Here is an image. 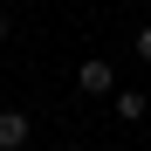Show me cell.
I'll return each mask as SVG.
<instances>
[{
    "label": "cell",
    "mask_w": 151,
    "mask_h": 151,
    "mask_svg": "<svg viewBox=\"0 0 151 151\" xmlns=\"http://www.w3.org/2000/svg\"><path fill=\"white\" fill-rule=\"evenodd\" d=\"M76 89H83V96H117V69H110L103 55L76 62Z\"/></svg>",
    "instance_id": "6da1fadb"
},
{
    "label": "cell",
    "mask_w": 151,
    "mask_h": 151,
    "mask_svg": "<svg viewBox=\"0 0 151 151\" xmlns=\"http://www.w3.org/2000/svg\"><path fill=\"white\" fill-rule=\"evenodd\" d=\"M28 137H35L28 110H0V151H28Z\"/></svg>",
    "instance_id": "7a4b0ae2"
},
{
    "label": "cell",
    "mask_w": 151,
    "mask_h": 151,
    "mask_svg": "<svg viewBox=\"0 0 151 151\" xmlns=\"http://www.w3.org/2000/svg\"><path fill=\"white\" fill-rule=\"evenodd\" d=\"M144 110H151L144 89H117V117H124V124H144Z\"/></svg>",
    "instance_id": "3957f363"
},
{
    "label": "cell",
    "mask_w": 151,
    "mask_h": 151,
    "mask_svg": "<svg viewBox=\"0 0 151 151\" xmlns=\"http://www.w3.org/2000/svg\"><path fill=\"white\" fill-rule=\"evenodd\" d=\"M131 48H137V62L151 69V21H144V28H137V41H131Z\"/></svg>",
    "instance_id": "277c9868"
},
{
    "label": "cell",
    "mask_w": 151,
    "mask_h": 151,
    "mask_svg": "<svg viewBox=\"0 0 151 151\" xmlns=\"http://www.w3.org/2000/svg\"><path fill=\"white\" fill-rule=\"evenodd\" d=\"M7 35H14V21H7V14H0V48H7Z\"/></svg>",
    "instance_id": "5b68a950"
},
{
    "label": "cell",
    "mask_w": 151,
    "mask_h": 151,
    "mask_svg": "<svg viewBox=\"0 0 151 151\" xmlns=\"http://www.w3.org/2000/svg\"><path fill=\"white\" fill-rule=\"evenodd\" d=\"M55 151H83V144H55Z\"/></svg>",
    "instance_id": "8992f818"
}]
</instances>
